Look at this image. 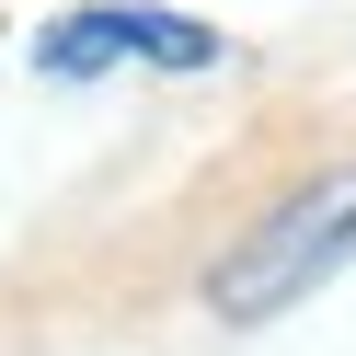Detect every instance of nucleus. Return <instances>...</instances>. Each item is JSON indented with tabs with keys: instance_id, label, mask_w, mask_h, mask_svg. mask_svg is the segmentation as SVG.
I'll return each mask as SVG.
<instances>
[{
	"instance_id": "1",
	"label": "nucleus",
	"mask_w": 356,
	"mask_h": 356,
	"mask_svg": "<svg viewBox=\"0 0 356 356\" xmlns=\"http://www.w3.org/2000/svg\"><path fill=\"white\" fill-rule=\"evenodd\" d=\"M345 264H356V172H322V184H299V195L207 276V299L230 310V322H264V310L310 299L322 276H345Z\"/></svg>"
},
{
	"instance_id": "2",
	"label": "nucleus",
	"mask_w": 356,
	"mask_h": 356,
	"mask_svg": "<svg viewBox=\"0 0 356 356\" xmlns=\"http://www.w3.org/2000/svg\"><path fill=\"white\" fill-rule=\"evenodd\" d=\"M218 70L230 35L218 24H184V12H149V0H81L35 35V70L47 81H104V70Z\"/></svg>"
}]
</instances>
